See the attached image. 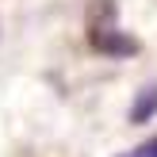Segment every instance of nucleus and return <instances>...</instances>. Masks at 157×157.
Returning a JSON list of instances; mask_svg holds the SVG:
<instances>
[{
	"instance_id": "7ed1b4c3",
	"label": "nucleus",
	"mask_w": 157,
	"mask_h": 157,
	"mask_svg": "<svg viewBox=\"0 0 157 157\" xmlns=\"http://www.w3.org/2000/svg\"><path fill=\"white\" fill-rule=\"evenodd\" d=\"M123 157H157V134H153V138H146L142 146H134V150L123 153Z\"/></svg>"
},
{
	"instance_id": "f257e3e1",
	"label": "nucleus",
	"mask_w": 157,
	"mask_h": 157,
	"mask_svg": "<svg viewBox=\"0 0 157 157\" xmlns=\"http://www.w3.org/2000/svg\"><path fill=\"white\" fill-rule=\"evenodd\" d=\"M92 46H96L100 54H119V58H130V54L138 50L134 38H130V35H119L115 27H92Z\"/></svg>"
},
{
	"instance_id": "f03ea898",
	"label": "nucleus",
	"mask_w": 157,
	"mask_h": 157,
	"mask_svg": "<svg viewBox=\"0 0 157 157\" xmlns=\"http://www.w3.org/2000/svg\"><path fill=\"white\" fill-rule=\"evenodd\" d=\"M157 115V84H150V88H142L134 96V107H130V123H146Z\"/></svg>"
}]
</instances>
